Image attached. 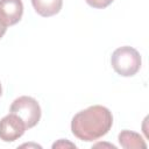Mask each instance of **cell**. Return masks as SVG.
Returning <instances> with one entry per match:
<instances>
[{
  "label": "cell",
  "mask_w": 149,
  "mask_h": 149,
  "mask_svg": "<svg viewBox=\"0 0 149 149\" xmlns=\"http://www.w3.org/2000/svg\"><path fill=\"white\" fill-rule=\"evenodd\" d=\"M23 15L21 0H0V20L6 27L16 24Z\"/></svg>",
  "instance_id": "5b68a950"
},
{
  "label": "cell",
  "mask_w": 149,
  "mask_h": 149,
  "mask_svg": "<svg viewBox=\"0 0 149 149\" xmlns=\"http://www.w3.org/2000/svg\"><path fill=\"white\" fill-rule=\"evenodd\" d=\"M74 147L76 148V146L73 144V143H71V142H68V141H65L64 142V140H59L58 142H56V143H54L52 144V148H59V147Z\"/></svg>",
  "instance_id": "9c48e42d"
},
{
  "label": "cell",
  "mask_w": 149,
  "mask_h": 149,
  "mask_svg": "<svg viewBox=\"0 0 149 149\" xmlns=\"http://www.w3.org/2000/svg\"><path fill=\"white\" fill-rule=\"evenodd\" d=\"M105 146H108V147H111V148H114V149H115V146H113V144H106V143H98V144H95L94 147H105Z\"/></svg>",
  "instance_id": "8fae6325"
},
{
  "label": "cell",
  "mask_w": 149,
  "mask_h": 149,
  "mask_svg": "<svg viewBox=\"0 0 149 149\" xmlns=\"http://www.w3.org/2000/svg\"><path fill=\"white\" fill-rule=\"evenodd\" d=\"M113 125L111 111L101 105H93L78 112L71 121L72 134L86 142L95 141L106 135Z\"/></svg>",
  "instance_id": "6da1fadb"
},
{
  "label": "cell",
  "mask_w": 149,
  "mask_h": 149,
  "mask_svg": "<svg viewBox=\"0 0 149 149\" xmlns=\"http://www.w3.org/2000/svg\"><path fill=\"white\" fill-rule=\"evenodd\" d=\"M1 93H2V88H1V84H0V97H1Z\"/></svg>",
  "instance_id": "7c38bea8"
},
{
  "label": "cell",
  "mask_w": 149,
  "mask_h": 149,
  "mask_svg": "<svg viewBox=\"0 0 149 149\" xmlns=\"http://www.w3.org/2000/svg\"><path fill=\"white\" fill-rule=\"evenodd\" d=\"M119 143L125 149H146L147 143L144 142L143 137L135 132L132 130H122L118 136Z\"/></svg>",
  "instance_id": "52a82bcc"
},
{
  "label": "cell",
  "mask_w": 149,
  "mask_h": 149,
  "mask_svg": "<svg viewBox=\"0 0 149 149\" xmlns=\"http://www.w3.org/2000/svg\"><path fill=\"white\" fill-rule=\"evenodd\" d=\"M87 2V5H90L93 8H98V9H102L106 8L107 6H109L113 0H85Z\"/></svg>",
  "instance_id": "ba28073f"
},
{
  "label": "cell",
  "mask_w": 149,
  "mask_h": 149,
  "mask_svg": "<svg viewBox=\"0 0 149 149\" xmlns=\"http://www.w3.org/2000/svg\"><path fill=\"white\" fill-rule=\"evenodd\" d=\"M111 64L118 74L122 77H132L136 74L141 68V56L133 47H120L112 54Z\"/></svg>",
  "instance_id": "7a4b0ae2"
},
{
  "label": "cell",
  "mask_w": 149,
  "mask_h": 149,
  "mask_svg": "<svg viewBox=\"0 0 149 149\" xmlns=\"http://www.w3.org/2000/svg\"><path fill=\"white\" fill-rule=\"evenodd\" d=\"M6 30H7V27L3 24V22L0 20V38L5 35V33H6Z\"/></svg>",
  "instance_id": "30bf717a"
},
{
  "label": "cell",
  "mask_w": 149,
  "mask_h": 149,
  "mask_svg": "<svg viewBox=\"0 0 149 149\" xmlns=\"http://www.w3.org/2000/svg\"><path fill=\"white\" fill-rule=\"evenodd\" d=\"M31 5L37 14L49 17L59 13L63 6V0H31Z\"/></svg>",
  "instance_id": "8992f818"
},
{
  "label": "cell",
  "mask_w": 149,
  "mask_h": 149,
  "mask_svg": "<svg viewBox=\"0 0 149 149\" xmlns=\"http://www.w3.org/2000/svg\"><path fill=\"white\" fill-rule=\"evenodd\" d=\"M9 112L16 114L23 121L27 129L35 127L38 123L42 114L37 100L28 95H22L16 98L12 102Z\"/></svg>",
  "instance_id": "3957f363"
},
{
  "label": "cell",
  "mask_w": 149,
  "mask_h": 149,
  "mask_svg": "<svg viewBox=\"0 0 149 149\" xmlns=\"http://www.w3.org/2000/svg\"><path fill=\"white\" fill-rule=\"evenodd\" d=\"M26 125L14 113H9L0 120V140L13 142L20 139L26 132Z\"/></svg>",
  "instance_id": "277c9868"
}]
</instances>
